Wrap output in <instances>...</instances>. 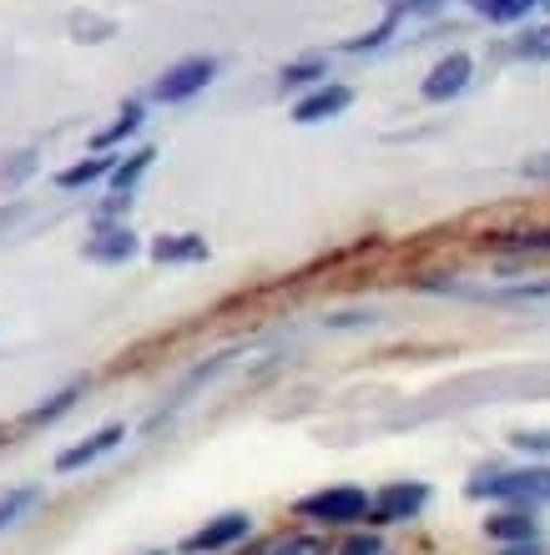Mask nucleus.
Returning <instances> with one entry per match:
<instances>
[{"instance_id":"1","label":"nucleus","mask_w":550,"mask_h":555,"mask_svg":"<svg viewBox=\"0 0 550 555\" xmlns=\"http://www.w3.org/2000/svg\"><path fill=\"white\" fill-rule=\"evenodd\" d=\"M470 500H500V505H525L540 511L550 505V465H525V469H479L475 480L464 485Z\"/></svg>"},{"instance_id":"2","label":"nucleus","mask_w":550,"mask_h":555,"mask_svg":"<svg viewBox=\"0 0 550 555\" xmlns=\"http://www.w3.org/2000/svg\"><path fill=\"white\" fill-rule=\"evenodd\" d=\"M369 500L374 495H363L359 485H333V490L298 500V515L319 520V526H359V520H369Z\"/></svg>"},{"instance_id":"3","label":"nucleus","mask_w":550,"mask_h":555,"mask_svg":"<svg viewBox=\"0 0 550 555\" xmlns=\"http://www.w3.org/2000/svg\"><path fill=\"white\" fill-rule=\"evenodd\" d=\"M213 76H218V56H182L152 81V102H167V106L192 102L197 91L213 87Z\"/></svg>"},{"instance_id":"4","label":"nucleus","mask_w":550,"mask_h":555,"mask_svg":"<svg viewBox=\"0 0 550 555\" xmlns=\"http://www.w3.org/2000/svg\"><path fill=\"white\" fill-rule=\"evenodd\" d=\"M430 505V485L424 480H394L384 485L374 500H369V520L363 526H399V520H414V515Z\"/></svg>"},{"instance_id":"5","label":"nucleus","mask_w":550,"mask_h":555,"mask_svg":"<svg viewBox=\"0 0 550 555\" xmlns=\"http://www.w3.org/2000/svg\"><path fill=\"white\" fill-rule=\"evenodd\" d=\"M470 76H475V61L464 56V51H449L445 61H435V72L420 81V96L424 102H455L470 87Z\"/></svg>"},{"instance_id":"6","label":"nucleus","mask_w":550,"mask_h":555,"mask_svg":"<svg viewBox=\"0 0 550 555\" xmlns=\"http://www.w3.org/2000/svg\"><path fill=\"white\" fill-rule=\"evenodd\" d=\"M253 530V515H243V511H228V515H218V520H207L203 530H192L188 541H182V551L188 555H213V551H228V545H238Z\"/></svg>"},{"instance_id":"7","label":"nucleus","mask_w":550,"mask_h":555,"mask_svg":"<svg viewBox=\"0 0 550 555\" xmlns=\"http://www.w3.org/2000/svg\"><path fill=\"white\" fill-rule=\"evenodd\" d=\"M348 106H354V91H348L344 81H323L319 91H308L304 102L293 106V121H298V127H319V121L344 117Z\"/></svg>"},{"instance_id":"8","label":"nucleus","mask_w":550,"mask_h":555,"mask_svg":"<svg viewBox=\"0 0 550 555\" xmlns=\"http://www.w3.org/2000/svg\"><path fill=\"white\" fill-rule=\"evenodd\" d=\"M127 439V424H102L97 435H87L81 444H72V450H61L56 454V469L61 475H76V469H87V465H97L102 454H112L116 444Z\"/></svg>"},{"instance_id":"9","label":"nucleus","mask_w":550,"mask_h":555,"mask_svg":"<svg viewBox=\"0 0 550 555\" xmlns=\"http://www.w3.org/2000/svg\"><path fill=\"white\" fill-rule=\"evenodd\" d=\"M81 253H87L91 263H106V268L131 263V258H137V233H131L127 222H106L97 237H87V248Z\"/></svg>"},{"instance_id":"10","label":"nucleus","mask_w":550,"mask_h":555,"mask_svg":"<svg viewBox=\"0 0 550 555\" xmlns=\"http://www.w3.org/2000/svg\"><path fill=\"white\" fill-rule=\"evenodd\" d=\"M485 535L495 545H525V541H540V520L536 511H525V505H510V511H495L485 520Z\"/></svg>"},{"instance_id":"11","label":"nucleus","mask_w":550,"mask_h":555,"mask_svg":"<svg viewBox=\"0 0 550 555\" xmlns=\"http://www.w3.org/2000/svg\"><path fill=\"white\" fill-rule=\"evenodd\" d=\"M479 304H506V308H536L550 304V278H530V283H510V288H479Z\"/></svg>"},{"instance_id":"12","label":"nucleus","mask_w":550,"mask_h":555,"mask_svg":"<svg viewBox=\"0 0 550 555\" xmlns=\"http://www.w3.org/2000/svg\"><path fill=\"white\" fill-rule=\"evenodd\" d=\"M152 258H157V263H203V258H207V237H197V233L152 237Z\"/></svg>"},{"instance_id":"13","label":"nucleus","mask_w":550,"mask_h":555,"mask_svg":"<svg viewBox=\"0 0 550 555\" xmlns=\"http://www.w3.org/2000/svg\"><path fill=\"white\" fill-rule=\"evenodd\" d=\"M112 172H116V157L97 152V157H87V162L61 167V172H56V188L61 192H81V188H91V182H102V177H112Z\"/></svg>"},{"instance_id":"14","label":"nucleus","mask_w":550,"mask_h":555,"mask_svg":"<svg viewBox=\"0 0 550 555\" xmlns=\"http://www.w3.org/2000/svg\"><path fill=\"white\" fill-rule=\"evenodd\" d=\"M142 121H146L142 102H127V106H121V112H116V121H112V127H106V132H97V137H91V146H97V152H112V146H121V142H127V137H137V132H142Z\"/></svg>"},{"instance_id":"15","label":"nucleus","mask_w":550,"mask_h":555,"mask_svg":"<svg viewBox=\"0 0 550 555\" xmlns=\"http://www.w3.org/2000/svg\"><path fill=\"white\" fill-rule=\"evenodd\" d=\"M41 495H46V485H5L0 490V530H11L21 515L30 511V505H41Z\"/></svg>"},{"instance_id":"16","label":"nucleus","mask_w":550,"mask_h":555,"mask_svg":"<svg viewBox=\"0 0 550 555\" xmlns=\"http://www.w3.org/2000/svg\"><path fill=\"white\" fill-rule=\"evenodd\" d=\"M152 162H157V152H152V146H137V152H131V157H121L116 162V172L106 177V182H112V192H137V182H142L146 177V167H152Z\"/></svg>"},{"instance_id":"17","label":"nucleus","mask_w":550,"mask_h":555,"mask_svg":"<svg viewBox=\"0 0 550 555\" xmlns=\"http://www.w3.org/2000/svg\"><path fill=\"white\" fill-rule=\"evenodd\" d=\"M66 30H72V41H112L116 36V21L112 15H97V11H72L66 15Z\"/></svg>"},{"instance_id":"18","label":"nucleus","mask_w":550,"mask_h":555,"mask_svg":"<svg viewBox=\"0 0 550 555\" xmlns=\"http://www.w3.org/2000/svg\"><path fill=\"white\" fill-rule=\"evenodd\" d=\"M495 253H510V258H550V228H536V233L495 237Z\"/></svg>"},{"instance_id":"19","label":"nucleus","mask_w":550,"mask_h":555,"mask_svg":"<svg viewBox=\"0 0 550 555\" xmlns=\"http://www.w3.org/2000/svg\"><path fill=\"white\" fill-rule=\"evenodd\" d=\"M485 21H495V26H515V21H525V15L536 11L540 0H470Z\"/></svg>"},{"instance_id":"20","label":"nucleus","mask_w":550,"mask_h":555,"mask_svg":"<svg viewBox=\"0 0 550 555\" xmlns=\"http://www.w3.org/2000/svg\"><path fill=\"white\" fill-rule=\"evenodd\" d=\"M87 395V384L76 379V384H66L61 395H51L46 404H36V410H26V424H51V420H61L66 410H76V399Z\"/></svg>"},{"instance_id":"21","label":"nucleus","mask_w":550,"mask_h":555,"mask_svg":"<svg viewBox=\"0 0 550 555\" xmlns=\"http://www.w3.org/2000/svg\"><path fill=\"white\" fill-rule=\"evenodd\" d=\"M323 76H329V61H323V56L289 61V66L278 72V87H283V91H298V87H314V81H323Z\"/></svg>"},{"instance_id":"22","label":"nucleus","mask_w":550,"mask_h":555,"mask_svg":"<svg viewBox=\"0 0 550 555\" xmlns=\"http://www.w3.org/2000/svg\"><path fill=\"white\" fill-rule=\"evenodd\" d=\"M263 555H329V541L323 535H278Z\"/></svg>"},{"instance_id":"23","label":"nucleus","mask_w":550,"mask_h":555,"mask_svg":"<svg viewBox=\"0 0 550 555\" xmlns=\"http://www.w3.org/2000/svg\"><path fill=\"white\" fill-rule=\"evenodd\" d=\"M515 56L521 61H550V26H530L515 41Z\"/></svg>"},{"instance_id":"24","label":"nucleus","mask_w":550,"mask_h":555,"mask_svg":"<svg viewBox=\"0 0 550 555\" xmlns=\"http://www.w3.org/2000/svg\"><path fill=\"white\" fill-rule=\"evenodd\" d=\"M510 444L521 454H550V429H521V435H510Z\"/></svg>"},{"instance_id":"25","label":"nucleus","mask_w":550,"mask_h":555,"mask_svg":"<svg viewBox=\"0 0 550 555\" xmlns=\"http://www.w3.org/2000/svg\"><path fill=\"white\" fill-rule=\"evenodd\" d=\"M338 555H384V541H379L374 530H359V535H348V541L338 545Z\"/></svg>"},{"instance_id":"26","label":"nucleus","mask_w":550,"mask_h":555,"mask_svg":"<svg viewBox=\"0 0 550 555\" xmlns=\"http://www.w3.org/2000/svg\"><path fill=\"white\" fill-rule=\"evenodd\" d=\"M439 5H449V0H389V15L409 21V15H430V11H439Z\"/></svg>"},{"instance_id":"27","label":"nucleus","mask_w":550,"mask_h":555,"mask_svg":"<svg viewBox=\"0 0 550 555\" xmlns=\"http://www.w3.org/2000/svg\"><path fill=\"white\" fill-rule=\"evenodd\" d=\"M521 177H530V182H550V152H536V157L521 162Z\"/></svg>"},{"instance_id":"28","label":"nucleus","mask_w":550,"mask_h":555,"mask_svg":"<svg viewBox=\"0 0 550 555\" xmlns=\"http://www.w3.org/2000/svg\"><path fill=\"white\" fill-rule=\"evenodd\" d=\"M359 323H374V313H333L329 328H359Z\"/></svg>"},{"instance_id":"29","label":"nucleus","mask_w":550,"mask_h":555,"mask_svg":"<svg viewBox=\"0 0 550 555\" xmlns=\"http://www.w3.org/2000/svg\"><path fill=\"white\" fill-rule=\"evenodd\" d=\"M500 555H546V545H540V541H525V545H506Z\"/></svg>"},{"instance_id":"30","label":"nucleus","mask_w":550,"mask_h":555,"mask_svg":"<svg viewBox=\"0 0 550 555\" xmlns=\"http://www.w3.org/2000/svg\"><path fill=\"white\" fill-rule=\"evenodd\" d=\"M540 5H546V11H550V0H540Z\"/></svg>"},{"instance_id":"31","label":"nucleus","mask_w":550,"mask_h":555,"mask_svg":"<svg viewBox=\"0 0 550 555\" xmlns=\"http://www.w3.org/2000/svg\"><path fill=\"white\" fill-rule=\"evenodd\" d=\"M152 555H162V551H152Z\"/></svg>"}]
</instances>
